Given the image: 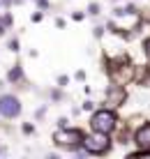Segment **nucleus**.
Instances as JSON below:
<instances>
[{"label": "nucleus", "instance_id": "2", "mask_svg": "<svg viewBox=\"0 0 150 159\" xmlns=\"http://www.w3.org/2000/svg\"><path fill=\"white\" fill-rule=\"evenodd\" d=\"M83 141V131L81 129H67V127H60L53 134V143L58 148H65V150H79Z\"/></svg>", "mask_w": 150, "mask_h": 159}, {"label": "nucleus", "instance_id": "6", "mask_svg": "<svg viewBox=\"0 0 150 159\" xmlns=\"http://www.w3.org/2000/svg\"><path fill=\"white\" fill-rule=\"evenodd\" d=\"M125 90H123V85H111L109 88V92H106V104H111V106H120V104H125Z\"/></svg>", "mask_w": 150, "mask_h": 159}, {"label": "nucleus", "instance_id": "8", "mask_svg": "<svg viewBox=\"0 0 150 159\" xmlns=\"http://www.w3.org/2000/svg\"><path fill=\"white\" fill-rule=\"evenodd\" d=\"M143 51H146V56H148V60H150V39L143 42Z\"/></svg>", "mask_w": 150, "mask_h": 159}, {"label": "nucleus", "instance_id": "4", "mask_svg": "<svg viewBox=\"0 0 150 159\" xmlns=\"http://www.w3.org/2000/svg\"><path fill=\"white\" fill-rule=\"evenodd\" d=\"M21 113V102L16 95H0V116L2 118H16Z\"/></svg>", "mask_w": 150, "mask_h": 159}, {"label": "nucleus", "instance_id": "7", "mask_svg": "<svg viewBox=\"0 0 150 159\" xmlns=\"http://www.w3.org/2000/svg\"><path fill=\"white\" fill-rule=\"evenodd\" d=\"M21 74H23V72H21V67L16 65L12 72H9V81H19V79H21Z\"/></svg>", "mask_w": 150, "mask_h": 159}, {"label": "nucleus", "instance_id": "11", "mask_svg": "<svg viewBox=\"0 0 150 159\" xmlns=\"http://www.w3.org/2000/svg\"><path fill=\"white\" fill-rule=\"evenodd\" d=\"M2 32H5V23L0 21V35H2Z\"/></svg>", "mask_w": 150, "mask_h": 159}, {"label": "nucleus", "instance_id": "5", "mask_svg": "<svg viewBox=\"0 0 150 159\" xmlns=\"http://www.w3.org/2000/svg\"><path fill=\"white\" fill-rule=\"evenodd\" d=\"M134 143L141 148V150H150V122L141 125L134 134Z\"/></svg>", "mask_w": 150, "mask_h": 159}, {"label": "nucleus", "instance_id": "3", "mask_svg": "<svg viewBox=\"0 0 150 159\" xmlns=\"http://www.w3.org/2000/svg\"><path fill=\"white\" fill-rule=\"evenodd\" d=\"M118 120H115V113L109 111V108H102V111H95L90 118V127L95 131H102V134H111L115 129Z\"/></svg>", "mask_w": 150, "mask_h": 159}, {"label": "nucleus", "instance_id": "10", "mask_svg": "<svg viewBox=\"0 0 150 159\" xmlns=\"http://www.w3.org/2000/svg\"><path fill=\"white\" fill-rule=\"evenodd\" d=\"M72 19H74V21H81L83 14H81V12H74V14H72Z\"/></svg>", "mask_w": 150, "mask_h": 159}, {"label": "nucleus", "instance_id": "1", "mask_svg": "<svg viewBox=\"0 0 150 159\" xmlns=\"http://www.w3.org/2000/svg\"><path fill=\"white\" fill-rule=\"evenodd\" d=\"M83 150L88 152V155H106V152L111 150V141H109V134H102V131H95L92 129V134L83 136L81 141Z\"/></svg>", "mask_w": 150, "mask_h": 159}, {"label": "nucleus", "instance_id": "9", "mask_svg": "<svg viewBox=\"0 0 150 159\" xmlns=\"http://www.w3.org/2000/svg\"><path fill=\"white\" fill-rule=\"evenodd\" d=\"M88 9H90V14H99V5H95V2H92Z\"/></svg>", "mask_w": 150, "mask_h": 159}]
</instances>
